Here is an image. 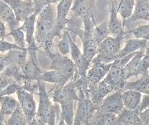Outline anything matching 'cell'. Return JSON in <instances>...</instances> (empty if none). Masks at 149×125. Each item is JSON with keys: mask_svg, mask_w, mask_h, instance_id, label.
Wrapping results in <instances>:
<instances>
[{"mask_svg": "<svg viewBox=\"0 0 149 125\" xmlns=\"http://www.w3.org/2000/svg\"><path fill=\"white\" fill-rule=\"evenodd\" d=\"M56 11L53 4L48 5L40 12L36 17L34 40L39 50L44 54L52 51V45L55 35L54 33Z\"/></svg>", "mask_w": 149, "mask_h": 125, "instance_id": "obj_1", "label": "cell"}, {"mask_svg": "<svg viewBox=\"0 0 149 125\" xmlns=\"http://www.w3.org/2000/svg\"><path fill=\"white\" fill-rule=\"evenodd\" d=\"M38 81L39 103L36 115L32 124H56L61 120V109L58 103L53 104L44 82ZM58 122V123H59Z\"/></svg>", "mask_w": 149, "mask_h": 125, "instance_id": "obj_2", "label": "cell"}, {"mask_svg": "<svg viewBox=\"0 0 149 125\" xmlns=\"http://www.w3.org/2000/svg\"><path fill=\"white\" fill-rule=\"evenodd\" d=\"M49 58V70H55L62 78V86H64L72 80L75 74V66L72 60L61 53L53 51L45 54Z\"/></svg>", "mask_w": 149, "mask_h": 125, "instance_id": "obj_3", "label": "cell"}, {"mask_svg": "<svg viewBox=\"0 0 149 125\" xmlns=\"http://www.w3.org/2000/svg\"><path fill=\"white\" fill-rule=\"evenodd\" d=\"M82 19L84 24V31L81 38L82 42V53L85 57L89 61L91 62L93 58L97 55L99 46L93 36V29L97 25L95 16H85Z\"/></svg>", "mask_w": 149, "mask_h": 125, "instance_id": "obj_4", "label": "cell"}, {"mask_svg": "<svg viewBox=\"0 0 149 125\" xmlns=\"http://www.w3.org/2000/svg\"><path fill=\"white\" fill-rule=\"evenodd\" d=\"M136 53H131L124 57L117 59L111 63L110 69L103 80L112 88L113 91L117 90L123 91L125 84L127 82L123 68Z\"/></svg>", "mask_w": 149, "mask_h": 125, "instance_id": "obj_5", "label": "cell"}, {"mask_svg": "<svg viewBox=\"0 0 149 125\" xmlns=\"http://www.w3.org/2000/svg\"><path fill=\"white\" fill-rule=\"evenodd\" d=\"M80 87L78 89L79 100L78 106L74 113L73 124H89L97 108L91 100L83 89Z\"/></svg>", "mask_w": 149, "mask_h": 125, "instance_id": "obj_6", "label": "cell"}, {"mask_svg": "<svg viewBox=\"0 0 149 125\" xmlns=\"http://www.w3.org/2000/svg\"><path fill=\"white\" fill-rule=\"evenodd\" d=\"M17 97L21 108L25 115L27 124H32L37 112L36 102L34 99V93L19 88L16 92Z\"/></svg>", "mask_w": 149, "mask_h": 125, "instance_id": "obj_7", "label": "cell"}, {"mask_svg": "<svg viewBox=\"0 0 149 125\" xmlns=\"http://www.w3.org/2000/svg\"><path fill=\"white\" fill-rule=\"evenodd\" d=\"M71 60L75 66V74L73 79L81 78H86L87 72L90 66L91 62L85 57L81 49L77 46L75 42L71 38Z\"/></svg>", "mask_w": 149, "mask_h": 125, "instance_id": "obj_8", "label": "cell"}, {"mask_svg": "<svg viewBox=\"0 0 149 125\" xmlns=\"http://www.w3.org/2000/svg\"><path fill=\"white\" fill-rule=\"evenodd\" d=\"M74 0H62L56 5V16L54 24V33L56 37L61 39L65 29L68 16L70 12Z\"/></svg>", "mask_w": 149, "mask_h": 125, "instance_id": "obj_9", "label": "cell"}, {"mask_svg": "<svg viewBox=\"0 0 149 125\" xmlns=\"http://www.w3.org/2000/svg\"><path fill=\"white\" fill-rule=\"evenodd\" d=\"M122 90H115L103 99L98 108L101 112L112 113L117 115L124 108L122 100Z\"/></svg>", "mask_w": 149, "mask_h": 125, "instance_id": "obj_10", "label": "cell"}, {"mask_svg": "<svg viewBox=\"0 0 149 125\" xmlns=\"http://www.w3.org/2000/svg\"><path fill=\"white\" fill-rule=\"evenodd\" d=\"M125 31L116 36H108L99 45L97 53L111 56L113 62L116 60L117 54L121 50V42L124 38Z\"/></svg>", "mask_w": 149, "mask_h": 125, "instance_id": "obj_11", "label": "cell"}, {"mask_svg": "<svg viewBox=\"0 0 149 125\" xmlns=\"http://www.w3.org/2000/svg\"><path fill=\"white\" fill-rule=\"evenodd\" d=\"M35 49H30L28 51V56L27 61L24 66L21 67L22 72L24 75L25 80L38 81L44 71L42 70L38 66V58Z\"/></svg>", "mask_w": 149, "mask_h": 125, "instance_id": "obj_12", "label": "cell"}, {"mask_svg": "<svg viewBox=\"0 0 149 125\" xmlns=\"http://www.w3.org/2000/svg\"><path fill=\"white\" fill-rule=\"evenodd\" d=\"M9 5L19 22H24L35 12L33 0H2Z\"/></svg>", "mask_w": 149, "mask_h": 125, "instance_id": "obj_13", "label": "cell"}, {"mask_svg": "<svg viewBox=\"0 0 149 125\" xmlns=\"http://www.w3.org/2000/svg\"><path fill=\"white\" fill-rule=\"evenodd\" d=\"M111 63H91L86 74L88 89L95 86L107 75Z\"/></svg>", "mask_w": 149, "mask_h": 125, "instance_id": "obj_14", "label": "cell"}, {"mask_svg": "<svg viewBox=\"0 0 149 125\" xmlns=\"http://www.w3.org/2000/svg\"><path fill=\"white\" fill-rule=\"evenodd\" d=\"M0 19L6 25L8 32L20 27L21 22L17 19L13 10L2 0H0Z\"/></svg>", "mask_w": 149, "mask_h": 125, "instance_id": "obj_15", "label": "cell"}, {"mask_svg": "<svg viewBox=\"0 0 149 125\" xmlns=\"http://www.w3.org/2000/svg\"><path fill=\"white\" fill-rule=\"evenodd\" d=\"M112 92H113V89L103 79L95 86L88 89L90 97L97 108V110L103 99Z\"/></svg>", "mask_w": 149, "mask_h": 125, "instance_id": "obj_16", "label": "cell"}, {"mask_svg": "<svg viewBox=\"0 0 149 125\" xmlns=\"http://www.w3.org/2000/svg\"><path fill=\"white\" fill-rule=\"evenodd\" d=\"M95 2L96 0H74L70 12L81 18L94 16L96 10Z\"/></svg>", "mask_w": 149, "mask_h": 125, "instance_id": "obj_17", "label": "cell"}, {"mask_svg": "<svg viewBox=\"0 0 149 125\" xmlns=\"http://www.w3.org/2000/svg\"><path fill=\"white\" fill-rule=\"evenodd\" d=\"M38 13L34 12L25 19L24 24L21 25L22 29L24 31L25 35V40L28 47L30 49H35L39 51L36 44L34 40V31H35V25L36 17Z\"/></svg>", "mask_w": 149, "mask_h": 125, "instance_id": "obj_18", "label": "cell"}, {"mask_svg": "<svg viewBox=\"0 0 149 125\" xmlns=\"http://www.w3.org/2000/svg\"><path fill=\"white\" fill-rule=\"evenodd\" d=\"M138 20L149 22V0H136V5L132 16L125 21V25Z\"/></svg>", "mask_w": 149, "mask_h": 125, "instance_id": "obj_19", "label": "cell"}, {"mask_svg": "<svg viewBox=\"0 0 149 125\" xmlns=\"http://www.w3.org/2000/svg\"><path fill=\"white\" fill-rule=\"evenodd\" d=\"M117 3L114 2L111 0L110 18L108 20V25L109 29L110 36H116L124 31V26L123 22L118 18V13L117 12Z\"/></svg>", "mask_w": 149, "mask_h": 125, "instance_id": "obj_20", "label": "cell"}, {"mask_svg": "<svg viewBox=\"0 0 149 125\" xmlns=\"http://www.w3.org/2000/svg\"><path fill=\"white\" fill-rule=\"evenodd\" d=\"M29 50V48L28 47L27 49L25 50H9L7 51L6 55L3 56L2 59L7 66L10 64H16L19 67H22L27 61Z\"/></svg>", "mask_w": 149, "mask_h": 125, "instance_id": "obj_21", "label": "cell"}, {"mask_svg": "<svg viewBox=\"0 0 149 125\" xmlns=\"http://www.w3.org/2000/svg\"><path fill=\"white\" fill-rule=\"evenodd\" d=\"M148 41L143 39L131 38L125 42V45L119 52L117 54L116 60L124 57L125 56L130 55L131 53L137 52L140 49L146 48Z\"/></svg>", "mask_w": 149, "mask_h": 125, "instance_id": "obj_22", "label": "cell"}, {"mask_svg": "<svg viewBox=\"0 0 149 125\" xmlns=\"http://www.w3.org/2000/svg\"><path fill=\"white\" fill-rule=\"evenodd\" d=\"M70 17L67 19V24L65 29L70 33L71 37L75 42L77 36L81 38L83 31H84V24L82 19L80 16H77L74 14L69 13Z\"/></svg>", "mask_w": 149, "mask_h": 125, "instance_id": "obj_23", "label": "cell"}, {"mask_svg": "<svg viewBox=\"0 0 149 125\" xmlns=\"http://www.w3.org/2000/svg\"><path fill=\"white\" fill-rule=\"evenodd\" d=\"M115 124L142 125V123L139 116V112L136 110H128L124 108L117 115Z\"/></svg>", "mask_w": 149, "mask_h": 125, "instance_id": "obj_24", "label": "cell"}, {"mask_svg": "<svg viewBox=\"0 0 149 125\" xmlns=\"http://www.w3.org/2000/svg\"><path fill=\"white\" fill-rule=\"evenodd\" d=\"M142 99V93L133 90H127L122 92V100L125 108L136 110Z\"/></svg>", "mask_w": 149, "mask_h": 125, "instance_id": "obj_25", "label": "cell"}, {"mask_svg": "<svg viewBox=\"0 0 149 125\" xmlns=\"http://www.w3.org/2000/svg\"><path fill=\"white\" fill-rule=\"evenodd\" d=\"M127 90H133L141 93L147 94L149 91V76L148 73L143 75L141 78L134 82H126L123 91Z\"/></svg>", "mask_w": 149, "mask_h": 125, "instance_id": "obj_26", "label": "cell"}, {"mask_svg": "<svg viewBox=\"0 0 149 125\" xmlns=\"http://www.w3.org/2000/svg\"><path fill=\"white\" fill-rule=\"evenodd\" d=\"M144 54L145 51L143 50L140 51H138L132 56V58L128 61V63L125 65V66L123 68V72H124L126 80L127 81L128 78L135 76V73L139 66V64Z\"/></svg>", "mask_w": 149, "mask_h": 125, "instance_id": "obj_27", "label": "cell"}, {"mask_svg": "<svg viewBox=\"0 0 149 125\" xmlns=\"http://www.w3.org/2000/svg\"><path fill=\"white\" fill-rule=\"evenodd\" d=\"M117 115L112 113L101 112L96 110L91 117L89 124L97 125H112L115 124Z\"/></svg>", "mask_w": 149, "mask_h": 125, "instance_id": "obj_28", "label": "cell"}, {"mask_svg": "<svg viewBox=\"0 0 149 125\" xmlns=\"http://www.w3.org/2000/svg\"><path fill=\"white\" fill-rule=\"evenodd\" d=\"M135 5L136 0H118L117 1V12L123 18V26L125 21L132 15Z\"/></svg>", "mask_w": 149, "mask_h": 125, "instance_id": "obj_29", "label": "cell"}, {"mask_svg": "<svg viewBox=\"0 0 149 125\" xmlns=\"http://www.w3.org/2000/svg\"><path fill=\"white\" fill-rule=\"evenodd\" d=\"M18 104V101L11 95L0 97V112L5 115L12 114Z\"/></svg>", "mask_w": 149, "mask_h": 125, "instance_id": "obj_30", "label": "cell"}, {"mask_svg": "<svg viewBox=\"0 0 149 125\" xmlns=\"http://www.w3.org/2000/svg\"><path fill=\"white\" fill-rule=\"evenodd\" d=\"M1 73L14 79L17 84L22 86L25 82V78L22 72L21 67L16 64H10L6 66Z\"/></svg>", "mask_w": 149, "mask_h": 125, "instance_id": "obj_31", "label": "cell"}, {"mask_svg": "<svg viewBox=\"0 0 149 125\" xmlns=\"http://www.w3.org/2000/svg\"><path fill=\"white\" fill-rule=\"evenodd\" d=\"M5 124L8 125H26L27 124V119L19 104L15 110L10 115V117L5 120Z\"/></svg>", "mask_w": 149, "mask_h": 125, "instance_id": "obj_32", "label": "cell"}, {"mask_svg": "<svg viewBox=\"0 0 149 125\" xmlns=\"http://www.w3.org/2000/svg\"><path fill=\"white\" fill-rule=\"evenodd\" d=\"M93 36L98 45L105 38H107L108 36H110L108 21L104 22L99 25H95L93 29Z\"/></svg>", "mask_w": 149, "mask_h": 125, "instance_id": "obj_33", "label": "cell"}, {"mask_svg": "<svg viewBox=\"0 0 149 125\" xmlns=\"http://www.w3.org/2000/svg\"><path fill=\"white\" fill-rule=\"evenodd\" d=\"M71 37L68 31L64 30L61 40L58 42V48L59 52L62 55L66 56L71 53Z\"/></svg>", "mask_w": 149, "mask_h": 125, "instance_id": "obj_34", "label": "cell"}, {"mask_svg": "<svg viewBox=\"0 0 149 125\" xmlns=\"http://www.w3.org/2000/svg\"><path fill=\"white\" fill-rule=\"evenodd\" d=\"M44 82H49L54 84H58L62 86V78L58 73L55 70H49L47 72H44L39 76L38 80Z\"/></svg>", "mask_w": 149, "mask_h": 125, "instance_id": "obj_35", "label": "cell"}, {"mask_svg": "<svg viewBox=\"0 0 149 125\" xmlns=\"http://www.w3.org/2000/svg\"><path fill=\"white\" fill-rule=\"evenodd\" d=\"M11 36L14 39V44L18 45L22 49H26V40H25V35L24 31L22 29L21 26L14 29L10 32H8L7 36Z\"/></svg>", "mask_w": 149, "mask_h": 125, "instance_id": "obj_36", "label": "cell"}, {"mask_svg": "<svg viewBox=\"0 0 149 125\" xmlns=\"http://www.w3.org/2000/svg\"><path fill=\"white\" fill-rule=\"evenodd\" d=\"M145 49V54L135 73V76L143 75L148 72V69H149V44L148 45V43Z\"/></svg>", "mask_w": 149, "mask_h": 125, "instance_id": "obj_37", "label": "cell"}, {"mask_svg": "<svg viewBox=\"0 0 149 125\" xmlns=\"http://www.w3.org/2000/svg\"><path fill=\"white\" fill-rule=\"evenodd\" d=\"M128 33L132 34L136 38L149 41V24L140 25L135 29L129 31Z\"/></svg>", "mask_w": 149, "mask_h": 125, "instance_id": "obj_38", "label": "cell"}, {"mask_svg": "<svg viewBox=\"0 0 149 125\" xmlns=\"http://www.w3.org/2000/svg\"><path fill=\"white\" fill-rule=\"evenodd\" d=\"M35 12L39 13L45 7L50 4H58L62 0H33Z\"/></svg>", "mask_w": 149, "mask_h": 125, "instance_id": "obj_39", "label": "cell"}, {"mask_svg": "<svg viewBox=\"0 0 149 125\" xmlns=\"http://www.w3.org/2000/svg\"><path fill=\"white\" fill-rule=\"evenodd\" d=\"M27 49V47L26 48ZM26 49H22V48L18 47V45L14 44V43H10L5 41V40H0V52L1 53H5L11 49H22L25 50Z\"/></svg>", "mask_w": 149, "mask_h": 125, "instance_id": "obj_40", "label": "cell"}, {"mask_svg": "<svg viewBox=\"0 0 149 125\" xmlns=\"http://www.w3.org/2000/svg\"><path fill=\"white\" fill-rule=\"evenodd\" d=\"M22 86L16 83L10 84L7 88H5L1 91H0V97L5 95H10L14 93H16L18 90Z\"/></svg>", "mask_w": 149, "mask_h": 125, "instance_id": "obj_41", "label": "cell"}, {"mask_svg": "<svg viewBox=\"0 0 149 125\" xmlns=\"http://www.w3.org/2000/svg\"><path fill=\"white\" fill-rule=\"evenodd\" d=\"M14 83H16V82L12 78L5 75L3 73L0 74V91L5 89L10 84Z\"/></svg>", "mask_w": 149, "mask_h": 125, "instance_id": "obj_42", "label": "cell"}, {"mask_svg": "<svg viewBox=\"0 0 149 125\" xmlns=\"http://www.w3.org/2000/svg\"><path fill=\"white\" fill-rule=\"evenodd\" d=\"M149 107V94H145L144 96H142L141 101L140 102L138 107L136 108V110L138 112H141L142 111L146 110Z\"/></svg>", "mask_w": 149, "mask_h": 125, "instance_id": "obj_43", "label": "cell"}, {"mask_svg": "<svg viewBox=\"0 0 149 125\" xmlns=\"http://www.w3.org/2000/svg\"><path fill=\"white\" fill-rule=\"evenodd\" d=\"M139 116L141 121L142 125H149V107L142 112H139Z\"/></svg>", "mask_w": 149, "mask_h": 125, "instance_id": "obj_44", "label": "cell"}, {"mask_svg": "<svg viewBox=\"0 0 149 125\" xmlns=\"http://www.w3.org/2000/svg\"><path fill=\"white\" fill-rule=\"evenodd\" d=\"M7 35L6 25L0 19V40H5Z\"/></svg>", "mask_w": 149, "mask_h": 125, "instance_id": "obj_45", "label": "cell"}, {"mask_svg": "<svg viewBox=\"0 0 149 125\" xmlns=\"http://www.w3.org/2000/svg\"><path fill=\"white\" fill-rule=\"evenodd\" d=\"M6 64L4 62V61L3 60V59H1V60H0V74L1 73V72H3V70L5 67H6Z\"/></svg>", "mask_w": 149, "mask_h": 125, "instance_id": "obj_46", "label": "cell"}, {"mask_svg": "<svg viewBox=\"0 0 149 125\" xmlns=\"http://www.w3.org/2000/svg\"><path fill=\"white\" fill-rule=\"evenodd\" d=\"M5 115L0 112V124H5Z\"/></svg>", "mask_w": 149, "mask_h": 125, "instance_id": "obj_47", "label": "cell"}, {"mask_svg": "<svg viewBox=\"0 0 149 125\" xmlns=\"http://www.w3.org/2000/svg\"><path fill=\"white\" fill-rule=\"evenodd\" d=\"M2 58H3V55H0V60H1L2 59Z\"/></svg>", "mask_w": 149, "mask_h": 125, "instance_id": "obj_48", "label": "cell"}, {"mask_svg": "<svg viewBox=\"0 0 149 125\" xmlns=\"http://www.w3.org/2000/svg\"><path fill=\"white\" fill-rule=\"evenodd\" d=\"M112 1H113L114 2H116V3H117V1H118V0H112Z\"/></svg>", "mask_w": 149, "mask_h": 125, "instance_id": "obj_49", "label": "cell"}, {"mask_svg": "<svg viewBox=\"0 0 149 125\" xmlns=\"http://www.w3.org/2000/svg\"><path fill=\"white\" fill-rule=\"evenodd\" d=\"M147 94H149V91H148V93H147Z\"/></svg>", "mask_w": 149, "mask_h": 125, "instance_id": "obj_50", "label": "cell"}, {"mask_svg": "<svg viewBox=\"0 0 149 125\" xmlns=\"http://www.w3.org/2000/svg\"><path fill=\"white\" fill-rule=\"evenodd\" d=\"M148 76H149V73H148Z\"/></svg>", "mask_w": 149, "mask_h": 125, "instance_id": "obj_51", "label": "cell"}]
</instances>
